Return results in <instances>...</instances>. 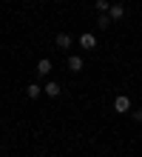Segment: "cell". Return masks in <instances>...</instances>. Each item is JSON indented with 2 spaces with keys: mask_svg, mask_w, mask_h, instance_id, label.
Returning <instances> with one entry per match:
<instances>
[{
  "mask_svg": "<svg viewBox=\"0 0 142 157\" xmlns=\"http://www.w3.org/2000/svg\"><path fill=\"white\" fill-rule=\"evenodd\" d=\"M108 17H111V20H122V17H125V6H122V3H111Z\"/></svg>",
  "mask_w": 142,
  "mask_h": 157,
  "instance_id": "cell-6",
  "label": "cell"
},
{
  "mask_svg": "<svg viewBox=\"0 0 142 157\" xmlns=\"http://www.w3.org/2000/svg\"><path fill=\"white\" fill-rule=\"evenodd\" d=\"M82 66H85V63H82L80 54H71V57H68V69L71 71H82Z\"/></svg>",
  "mask_w": 142,
  "mask_h": 157,
  "instance_id": "cell-7",
  "label": "cell"
},
{
  "mask_svg": "<svg viewBox=\"0 0 142 157\" xmlns=\"http://www.w3.org/2000/svg\"><path fill=\"white\" fill-rule=\"evenodd\" d=\"M34 71H37L40 77H49V75H51V60H49V57H40V60H37V69H34Z\"/></svg>",
  "mask_w": 142,
  "mask_h": 157,
  "instance_id": "cell-3",
  "label": "cell"
},
{
  "mask_svg": "<svg viewBox=\"0 0 142 157\" xmlns=\"http://www.w3.org/2000/svg\"><path fill=\"white\" fill-rule=\"evenodd\" d=\"M71 34H65V32H60V34H57V37H54V46H57V49H63V52H68L71 49Z\"/></svg>",
  "mask_w": 142,
  "mask_h": 157,
  "instance_id": "cell-1",
  "label": "cell"
},
{
  "mask_svg": "<svg viewBox=\"0 0 142 157\" xmlns=\"http://www.w3.org/2000/svg\"><path fill=\"white\" fill-rule=\"evenodd\" d=\"M131 117H134V123H142V109H137V112H131Z\"/></svg>",
  "mask_w": 142,
  "mask_h": 157,
  "instance_id": "cell-11",
  "label": "cell"
},
{
  "mask_svg": "<svg viewBox=\"0 0 142 157\" xmlns=\"http://www.w3.org/2000/svg\"><path fill=\"white\" fill-rule=\"evenodd\" d=\"M97 9H100V12H108L111 3H108V0H97Z\"/></svg>",
  "mask_w": 142,
  "mask_h": 157,
  "instance_id": "cell-10",
  "label": "cell"
},
{
  "mask_svg": "<svg viewBox=\"0 0 142 157\" xmlns=\"http://www.w3.org/2000/svg\"><path fill=\"white\" fill-rule=\"evenodd\" d=\"M26 94L31 97V100H34V97H40V94H43V86H37V83H28V89H26Z\"/></svg>",
  "mask_w": 142,
  "mask_h": 157,
  "instance_id": "cell-8",
  "label": "cell"
},
{
  "mask_svg": "<svg viewBox=\"0 0 142 157\" xmlns=\"http://www.w3.org/2000/svg\"><path fill=\"white\" fill-rule=\"evenodd\" d=\"M43 94H49V97H60V94H63V89H60V83L49 80V83L43 86Z\"/></svg>",
  "mask_w": 142,
  "mask_h": 157,
  "instance_id": "cell-4",
  "label": "cell"
},
{
  "mask_svg": "<svg viewBox=\"0 0 142 157\" xmlns=\"http://www.w3.org/2000/svg\"><path fill=\"white\" fill-rule=\"evenodd\" d=\"M111 23H114V20L108 17V12H102V14H100V20H97V26H100V29H108Z\"/></svg>",
  "mask_w": 142,
  "mask_h": 157,
  "instance_id": "cell-9",
  "label": "cell"
},
{
  "mask_svg": "<svg viewBox=\"0 0 142 157\" xmlns=\"http://www.w3.org/2000/svg\"><path fill=\"white\" fill-rule=\"evenodd\" d=\"M114 109H117L119 114H125V112H131V100H128L125 94H119L117 100H114Z\"/></svg>",
  "mask_w": 142,
  "mask_h": 157,
  "instance_id": "cell-5",
  "label": "cell"
},
{
  "mask_svg": "<svg viewBox=\"0 0 142 157\" xmlns=\"http://www.w3.org/2000/svg\"><path fill=\"white\" fill-rule=\"evenodd\" d=\"M80 46L85 52H94V49H97V37H94L91 32H85V34H80Z\"/></svg>",
  "mask_w": 142,
  "mask_h": 157,
  "instance_id": "cell-2",
  "label": "cell"
}]
</instances>
